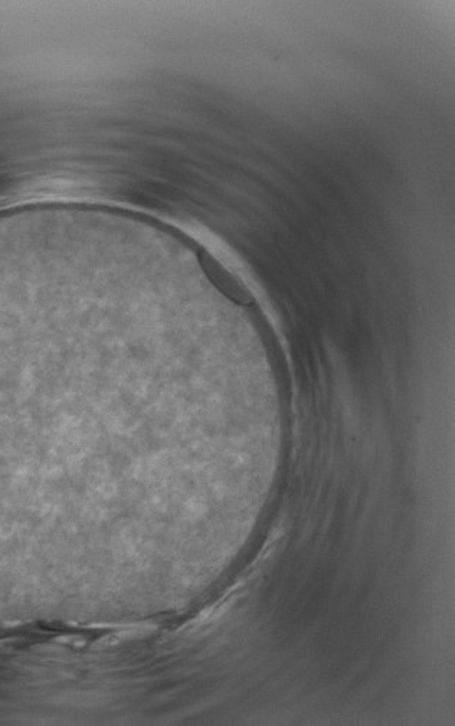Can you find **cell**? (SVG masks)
I'll list each match as a JSON object with an SVG mask.
<instances>
[{"mask_svg":"<svg viewBox=\"0 0 455 726\" xmlns=\"http://www.w3.org/2000/svg\"><path fill=\"white\" fill-rule=\"evenodd\" d=\"M199 264L205 271L209 280L218 287L228 299L232 302L241 304V306H250L254 303V297L251 296L247 287L241 283L234 274L229 273L227 268L222 266L214 255L209 254L206 250L199 251Z\"/></svg>","mask_w":455,"mask_h":726,"instance_id":"1","label":"cell"}]
</instances>
